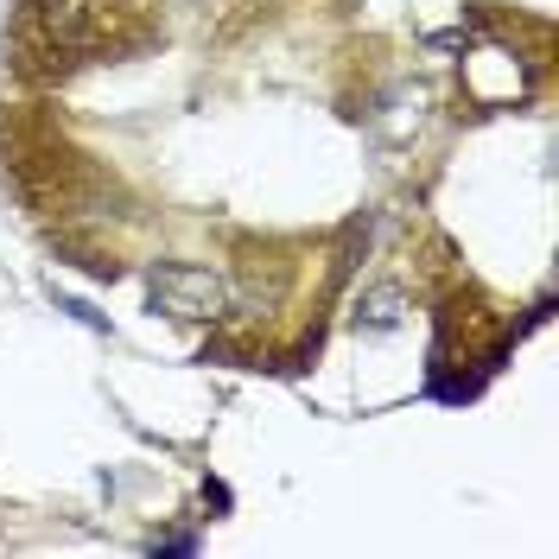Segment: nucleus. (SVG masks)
<instances>
[{"instance_id":"obj_4","label":"nucleus","mask_w":559,"mask_h":559,"mask_svg":"<svg viewBox=\"0 0 559 559\" xmlns=\"http://www.w3.org/2000/svg\"><path fill=\"white\" fill-rule=\"evenodd\" d=\"M58 312H70L76 324H90V331H108V318L96 306H83V299H70V293H58Z\"/></svg>"},{"instance_id":"obj_3","label":"nucleus","mask_w":559,"mask_h":559,"mask_svg":"<svg viewBox=\"0 0 559 559\" xmlns=\"http://www.w3.org/2000/svg\"><path fill=\"white\" fill-rule=\"evenodd\" d=\"M407 312V299H401V286H376L362 306H356V331H394Z\"/></svg>"},{"instance_id":"obj_1","label":"nucleus","mask_w":559,"mask_h":559,"mask_svg":"<svg viewBox=\"0 0 559 559\" xmlns=\"http://www.w3.org/2000/svg\"><path fill=\"white\" fill-rule=\"evenodd\" d=\"M146 293H153V312L166 318H216L229 306V280L198 261H159L146 274Z\"/></svg>"},{"instance_id":"obj_5","label":"nucleus","mask_w":559,"mask_h":559,"mask_svg":"<svg viewBox=\"0 0 559 559\" xmlns=\"http://www.w3.org/2000/svg\"><path fill=\"white\" fill-rule=\"evenodd\" d=\"M153 554H198V534H166V540H153Z\"/></svg>"},{"instance_id":"obj_2","label":"nucleus","mask_w":559,"mask_h":559,"mask_svg":"<svg viewBox=\"0 0 559 559\" xmlns=\"http://www.w3.org/2000/svg\"><path fill=\"white\" fill-rule=\"evenodd\" d=\"M51 45H96L103 38V20H96V0H45L38 7Z\"/></svg>"}]
</instances>
